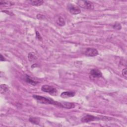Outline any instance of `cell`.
Instances as JSON below:
<instances>
[{
  "mask_svg": "<svg viewBox=\"0 0 127 127\" xmlns=\"http://www.w3.org/2000/svg\"><path fill=\"white\" fill-rule=\"evenodd\" d=\"M35 33H36V38H37L39 40L42 41V38L40 35V34L39 33V32L38 31H35Z\"/></svg>",
  "mask_w": 127,
  "mask_h": 127,
  "instance_id": "18",
  "label": "cell"
},
{
  "mask_svg": "<svg viewBox=\"0 0 127 127\" xmlns=\"http://www.w3.org/2000/svg\"><path fill=\"white\" fill-rule=\"evenodd\" d=\"M89 77L91 79H95L102 77V73L100 70L94 68L89 73Z\"/></svg>",
  "mask_w": 127,
  "mask_h": 127,
  "instance_id": "7",
  "label": "cell"
},
{
  "mask_svg": "<svg viewBox=\"0 0 127 127\" xmlns=\"http://www.w3.org/2000/svg\"><path fill=\"white\" fill-rule=\"evenodd\" d=\"M25 81L27 83L31 84V85H32V86H36V84L38 83L37 82L34 81V79H33L28 75H26L25 78Z\"/></svg>",
  "mask_w": 127,
  "mask_h": 127,
  "instance_id": "10",
  "label": "cell"
},
{
  "mask_svg": "<svg viewBox=\"0 0 127 127\" xmlns=\"http://www.w3.org/2000/svg\"><path fill=\"white\" fill-rule=\"evenodd\" d=\"M28 58L29 61L30 62H32L33 61H34L35 60L37 59V57L36 56V55L33 52H31L30 53H29L28 56Z\"/></svg>",
  "mask_w": 127,
  "mask_h": 127,
  "instance_id": "14",
  "label": "cell"
},
{
  "mask_svg": "<svg viewBox=\"0 0 127 127\" xmlns=\"http://www.w3.org/2000/svg\"><path fill=\"white\" fill-rule=\"evenodd\" d=\"M0 87L1 94H5L9 91V87L6 84H1Z\"/></svg>",
  "mask_w": 127,
  "mask_h": 127,
  "instance_id": "12",
  "label": "cell"
},
{
  "mask_svg": "<svg viewBox=\"0 0 127 127\" xmlns=\"http://www.w3.org/2000/svg\"><path fill=\"white\" fill-rule=\"evenodd\" d=\"M56 23H57L58 25H59L60 26H64L66 24L65 20L61 17H60L57 18V19L56 20Z\"/></svg>",
  "mask_w": 127,
  "mask_h": 127,
  "instance_id": "13",
  "label": "cell"
},
{
  "mask_svg": "<svg viewBox=\"0 0 127 127\" xmlns=\"http://www.w3.org/2000/svg\"><path fill=\"white\" fill-rule=\"evenodd\" d=\"M122 75L123 76V77L127 79V68H124V69H123V70L122 71Z\"/></svg>",
  "mask_w": 127,
  "mask_h": 127,
  "instance_id": "19",
  "label": "cell"
},
{
  "mask_svg": "<svg viewBox=\"0 0 127 127\" xmlns=\"http://www.w3.org/2000/svg\"><path fill=\"white\" fill-rule=\"evenodd\" d=\"M77 3L78 6L84 9L92 10L94 8L93 3L88 1H78Z\"/></svg>",
  "mask_w": 127,
  "mask_h": 127,
  "instance_id": "4",
  "label": "cell"
},
{
  "mask_svg": "<svg viewBox=\"0 0 127 127\" xmlns=\"http://www.w3.org/2000/svg\"><path fill=\"white\" fill-rule=\"evenodd\" d=\"M113 27L114 29L116 30H121L122 28V26L119 23L116 22L113 25Z\"/></svg>",
  "mask_w": 127,
  "mask_h": 127,
  "instance_id": "16",
  "label": "cell"
},
{
  "mask_svg": "<svg viewBox=\"0 0 127 127\" xmlns=\"http://www.w3.org/2000/svg\"><path fill=\"white\" fill-rule=\"evenodd\" d=\"M68 9L70 13L73 14H81V10L78 6H75L73 4H69L68 5Z\"/></svg>",
  "mask_w": 127,
  "mask_h": 127,
  "instance_id": "5",
  "label": "cell"
},
{
  "mask_svg": "<svg viewBox=\"0 0 127 127\" xmlns=\"http://www.w3.org/2000/svg\"><path fill=\"white\" fill-rule=\"evenodd\" d=\"M3 13H6L9 15H11V16H13V15H14V14L13 12H9L8 11V10H3V11H2Z\"/></svg>",
  "mask_w": 127,
  "mask_h": 127,
  "instance_id": "21",
  "label": "cell"
},
{
  "mask_svg": "<svg viewBox=\"0 0 127 127\" xmlns=\"http://www.w3.org/2000/svg\"><path fill=\"white\" fill-rule=\"evenodd\" d=\"M112 118L105 117V116H100V117H95L91 115H86L84 116L81 119V121L83 123H88L90 122H92L96 120H104L110 121L112 120Z\"/></svg>",
  "mask_w": 127,
  "mask_h": 127,
  "instance_id": "2",
  "label": "cell"
},
{
  "mask_svg": "<svg viewBox=\"0 0 127 127\" xmlns=\"http://www.w3.org/2000/svg\"><path fill=\"white\" fill-rule=\"evenodd\" d=\"M29 3L33 6L38 7L43 5L44 1H41V0H34V1H29Z\"/></svg>",
  "mask_w": 127,
  "mask_h": 127,
  "instance_id": "11",
  "label": "cell"
},
{
  "mask_svg": "<svg viewBox=\"0 0 127 127\" xmlns=\"http://www.w3.org/2000/svg\"><path fill=\"white\" fill-rule=\"evenodd\" d=\"M84 54L88 57H95L97 56L99 53L98 50L94 48H87L84 51Z\"/></svg>",
  "mask_w": 127,
  "mask_h": 127,
  "instance_id": "6",
  "label": "cell"
},
{
  "mask_svg": "<svg viewBox=\"0 0 127 127\" xmlns=\"http://www.w3.org/2000/svg\"><path fill=\"white\" fill-rule=\"evenodd\" d=\"M29 120L31 123L34 124H38L39 123V121L38 119H37L35 118H30Z\"/></svg>",
  "mask_w": 127,
  "mask_h": 127,
  "instance_id": "17",
  "label": "cell"
},
{
  "mask_svg": "<svg viewBox=\"0 0 127 127\" xmlns=\"http://www.w3.org/2000/svg\"><path fill=\"white\" fill-rule=\"evenodd\" d=\"M76 93L74 91H67L63 92L61 94V97L63 98H68L69 97H73L75 95Z\"/></svg>",
  "mask_w": 127,
  "mask_h": 127,
  "instance_id": "8",
  "label": "cell"
},
{
  "mask_svg": "<svg viewBox=\"0 0 127 127\" xmlns=\"http://www.w3.org/2000/svg\"><path fill=\"white\" fill-rule=\"evenodd\" d=\"M62 108L66 109H72L75 107V105L73 103L68 102H62Z\"/></svg>",
  "mask_w": 127,
  "mask_h": 127,
  "instance_id": "9",
  "label": "cell"
},
{
  "mask_svg": "<svg viewBox=\"0 0 127 127\" xmlns=\"http://www.w3.org/2000/svg\"><path fill=\"white\" fill-rule=\"evenodd\" d=\"M41 91L48 93L53 96H56L58 94V91L54 87L49 85H44L41 87Z\"/></svg>",
  "mask_w": 127,
  "mask_h": 127,
  "instance_id": "3",
  "label": "cell"
},
{
  "mask_svg": "<svg viewBox=\"0 0 127 127\" xmlns=\"http://www.w3.org/2000/svg\"><path fill=\"white\" fill-rule=\"evenodd\" d=\"M1 61H6V59H5V58H4V57H3V56L2 54H1Z\"/></svg>",
  "mask_w": 127,
  "mask_h": 127,
  "instance_id": "22",
  "label": "cell"
},
{
  "mask_svg": "<svg viewBox=\"0 0 127 127\" xmlns=\"http://www.w3.org/2000/svg\"><path fill=\"white\" fill-rule=\"evenodd\" d=\"M33 97L36 99L39 103L45 104H51L57 106L62 107L61 102L54 101L53 99L50 98H47L42 96H39L37 95H33Z\"/></svg>",
  "mask_w": 127,
  "mask_h": 127,
  "instance_id": "1",
  "label": "cell"
},
{
  "mask_svg": "<svg viewBox=\"0 0 127 127\" xmlns=\"http://www.w3.org/2000/svg\"><path fill=\"white\" fill-rule=\"evenodd\" d=\"M0 4H1V5H4V6H11L14 5V3L8 1H1L0 2Z\"/></svg>",
  "mask_w": 127,
  "mask_h": 127,
  "instance_id": "15",
  "label": "cell"
},
{
  "mask_svg": "<svg viewBox=\"0 0 127 127\" xmlns=\"http://www.w3.org/2000/svg\"><path fill=\"white\" fill-rule=\"evenodd\" d=\"M36 17L38 19H40V20H43L45 18V16L41 14H38L37 15Z\"/></svg>",
  "mask_w": 127,
  "mask_h": 127,
  "instance_id": "20",
  "label": "cell"
}]
</instances>
